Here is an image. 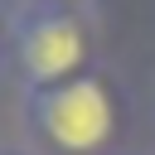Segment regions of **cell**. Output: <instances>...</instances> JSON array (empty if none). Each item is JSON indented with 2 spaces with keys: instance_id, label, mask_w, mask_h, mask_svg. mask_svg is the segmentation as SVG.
I'll return each mask as SVG.
<instances>
[{
  "instance_id": "cell-4",
  "label": "cell",
  "mask_w": 155,
  "mask_h": 155,
  "mask_svg": "<svg viewBox=\"0 0 155 155\" xmlns=\"http://www.w3.org/2000/svg\"><path fill=\"white\" fill-rule=\"evenodd\" d=\"M10 44V10H0V48Z\"/></svg>"
},
{
  "instance_id": "cell-3",
  "label": "cell",
  "mask_w": 155,
  "mask_h": 155,
  "mask_svg": "<svg viewBox=\"0 0 155 155\" xmlns=\"http://www.w3.org/2000/svg\"><path fill=\"white\" fill-rule=\"evenodd\" d=\"M44 5H63V10H87L92 0H44Z\"/></svg>"
},
{
  "instance_id": "cell-2",
  "label": "cell",
  "mask_w": 155,
  "mask_h": 155,
  "mask_svg": "<svg viewBox=\"0 0 155 155\" xmlns=\"http://www.w3.org/2000/svg\"><path fill=\"white\" fill-rule=\"evenodd\" d=\"M10 48H15L24 92L58 87V82L97 68L92 29H87L82 10H63V5H44V0H19L10 10Z\"/></svg>"
},
{
  "instance_id": "cell-1",
  "label": "cell",
  "mask_w": 155,
  "mask_h": 155,
  "mask_svg": "<svg viewBox=\"0 0 155 155\" xmlns=\"http://www.w3.org/2000/svg\"><path fill=\"white\" fill-rule=\"evenodd\" d=\"M24 121L34 155H111L121 131V97L111 73L97 63L58 87L24 92Z\"/></svg>"
},
{
  "instance_id": "cell-5",
  "label": "cell",
  "mask_w": 155,
  "mask_h": 155,
  "mask_svg": "<svg viewBox=\"0 0 155 155\" xmlns=\"http://www.w3.org/2000/svg\"><path fill=\"white\" fill-rule=\"evenodd\" d=\"M0 155H34V150H15V145H0Z\"/></svg>"
}]
</instances>
